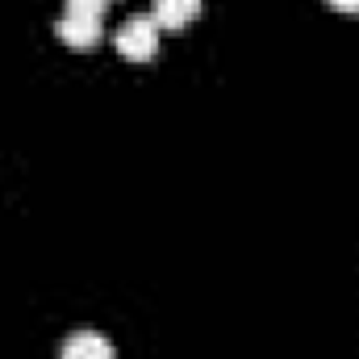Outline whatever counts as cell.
Segmentation results:
<instances>
[{
	"instance_id": "1",
	"label": "cell",
	"mask_w": 359,
	"mask_h": 359,
	"mask_svg": "<svg viewBox=\"0 0 359 359\" xmlns=\"http://www.w3.org/2000/svg\"><path fill=\"white\" fill-rule=\"evenodd\" d=\"M113 46H117V55L130 59V63H147V59H155V50H159V25H155V17L142 13V17L121 21L117 34H113Z\"/></svg>"
},
{
	"instance_id": "2",
	"label": "cell",
	"mask_w": 359,
	"mask_h": 359,
	"mask_svg": "<svg viewBox=\"0 0 359 359\" xmlns=\"http://www.w3.org/2000/svg\"><path fill=\"white\" fill-rule=\"evenodd\" d=\"M55 34L72 46V50H92L104 38V17L100 13H63L55 21Z\"/></svg>"
},
{
	"instance_id": "3",
	"label": "cell",
	"mask_w": 359,
	"mask_h": 359,
	"mask_svg": "<svg viewBox=\"0 0 359 359\" xmlns=\"http://www.w3.org/2000/svg\"><path fill=\"white\" fill-rule=\"evenodd\" d=\"M59 359H113V343L100 330H76L63 339Z\"/></svg>"
},
{
	"instance_id": "4",
	"label": "cell",
	"mask_w": 359,
	"mask_h": 359,
	"mask_svg": "<svg viewBox=\"0 0 359 359\" xmlns=\"http://www.w3.org/2000/svg\"><path fill=\"white\" fill-rule=\"evenodd\" d=\"M201 13V0H151V17L159 29H184Z\"/></svg>"
},
{
	"instance_id": "5",
	"label": "cell",
	"mask_w": 359,
	"mask_h": 359,
	"mask_svg": "<svg viewBox=\"0 0 359 359\" xmlns=\"http://www.w3.org/2000/svg\"><path fill=\"white\" fill-rule=\"evenodd\" d=\"M104 4L109 0H63V13H100L104 17Z\"/></svg>"
},
{
	"instance_id": "6",
	"label": "cell",
	"mask_w": 359,
	"mask_h": 359,
	"mask_svg": "<svg viewBox=\"0 0 359 359\" xmlns=\"http://www.w3.org/2000/svg\"><path fill=\"white\" fill-rule=\"evenodd\" d=\"M326 4H334V8L347 13V17H359V0H326Z\"/></svg>"
}]
</instances>
